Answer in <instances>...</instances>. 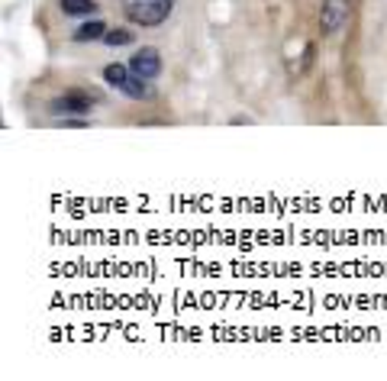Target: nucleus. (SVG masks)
Masks as SVG:
<instances>
[{
	"label": "nucleus",
	"instance_id": "obj_1",
	"mask_svg": "<svg viewBox=\"0 0 387 381\" xmlns=\"http://www.w3.org/2000/svg\"><path fill=\"white\" fill-rule=\"evenodd\" d=\"M120 4L126 20L136 26H162L175 7V0H120Z\"/></svg>",
	"mask_w": 387,
	"mask_h": 381
},
{
	"label": "nucleus",
	"instance_id": "obj_2",
	"mask_svg": "<svg viewBox=\"0 0 387 381\" xmlns=\"http://www.w3.org/2000/svg\"><path fill=\"white\" fill-rule=\"evenodd\" d=\"M104 81L110 87H116L120 94H126V97L133 100H148L152 97V87H148L146 78H139L129 65H107L104 68Z\"/></svg>",
	"mask_w": 387,
	"mask_h": 381
},
{
	"label": "nucleus",
	"instance_id": "obj_3",
	"mask_svg": "<svg viewBox=\"0 0 387 381\" xmlns=\"http://www.w3.org/2000/svg\"><path fill=\"white\" fill-rule=\"evenodd\" d=\"M94 104H97L94 94L81 91V87H71V91H65L49 100V113H55V117H62V113H68V117H85V113L94 110Z\"/></svg>",
	"mask_w": 387,
	"mask_h": 381
},
{
	"label": "nucleus",
	"instance_id": "obj_4",
	"mask_svg": "<svg viewBox=\"0 0 387 381\" xmlns=\"http://www.w3.org/2000/svg\"><path fill=\"white\" fill-rule=\"evenodd\" d=\"M352 14V0H323V10H320V26L326 36H336L339 29L349 23Z\"/></svg>",
	"mask_w": 387,
	"mask_h": 381
},
{
	"label": "nucleus",
	"instance_id": "obj_5",
	"mask_svg": "<svg viewBox=\"0 0 387 381\" xmlns=\"http://www.w3.org/2000/svg\"><path fill=\"white\" fill-rule=\"evenodd\" d=\"M129 68L139 75V78L152 81L162 75V55H158V49H152V45H142V49L133 52V58H129Z\"/></svg>",
	"mask_w": 387,
	"mask_h": 381
},
{
	"label": "nucleus",
	"instance_id": "obj_6",
	"mask_svg": "<svg viewBox=\"0 0 387 381\" xmlns=\"http://www.w3.org/2000/svg\"><path fill=\"white\" fill-rule=\"evenodd\" d=\"M104 36H107V26H104V23H100V20H91V23H85V26H77L71 39H75V43H94V39H104Z\"/></svg>",
	"mask_w": 387,
	"mask_h": 381
},
{
	"label": "nucleus",
	"instance_id": "obj_7",
	"mask_svg": "<svg viewBox=\"0 0 387 381\" xmlns=\"http://www.w3.org/2000/svg\"><path fill=\"white\" fill-rule=\"evenodd\" d=\"M62 10L68 16H91L97 10V4L94 0H62Z\"/></svg>",
	"mask_w": 387,
	"mask_h": 381
},
{
	"label": "nucleus",
	"instance_id": "obj_8",
	"mask_svg": "<svg viewBox=\"0 0 387 381\" xmlns=\"http://www.w3.org/2000/svg\"><path fill=\"white\" fill-rule=\"evenodd\" d=\"M104 43L116 49V45H129V43H133V36H129L126 29H110V33L104 36Z\"/></svg>",
	"mask_w": 387,
	"mask_h": 381
}]
</instances>
